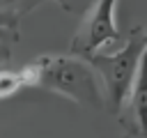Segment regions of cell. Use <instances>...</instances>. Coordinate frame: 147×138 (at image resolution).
<instances>
[{
	"label": "cell",
	"instance_id": "6da1fadb",
	"mask_svg": "<svg viewBox=\"0 0 147 138\" xmlns=\"http://www.w3.org/2000/svg\"><path fill=\"white\" fill-rule=\"evenodd\" d=\"M32 64L34 87L62 94L85 108H103L106 90L99 71L83 55H39Z\"/></svg>",
	"mask_w": 147,
	"mask_h": 138
},
{
	"label": "cell",
	"instance_id": "7a4b0ae2",
	"mask_svg": "<svg viewBox=\"0 0 147 138\" xmlns=\"http://www.w3.org/2000/svg\"><path fill=\"white\" fill-rule=\"evenodd\" d=\"M145 44H147V30H142L138 25V28L131 30L129 39L115 53H101L99 51V53L87 57L101 76V83H103V90H106V106L115 115L129 101Z\"/></svg>",
	"mask_w": 147,
	"mask_h": 138
},
{
	"label": "cell",
	"instance_id": "3957f363",
	"mask_svg": "<svg viewBox=\"0 0 147 138\" xmlns=\"http://www.w3.org/2000/svg\"><path fill=\"white\" fill-rule=\"evenodd\" d=\"M115 7L117 0H96L94 7L87 12L83 18L74 41H71V53L90 57L99 51H103L108 44L119 41V28L115 21Z\"/></svg>",
	"mask_w": 147,
	"mask_h": 138
},
{
	"label": "cell",
	"instance_id": "277c9868",
	"mask_svg": "<svg viewBox=\"0 0 147 138\" xmlns=\"http://www.w3.org/2000/svg\"><path fill=\"white\" fill-rule=\"evenodd\" d=\"M126 103L133 113L138 131L147 136V44H145V51H142V57L138 64V74H136V80H133V87H131Z\"/></svg>",
	"mask_w": 147,
	"mask_h": 138
},
{
	"label": "cell",
	"instance_id": "5b68a950",
	"mask_svg": "<svg viewBox=\"0 0 147 138\" xmlns=\"http://www.w3.org/2000/svg\"><path fill=\"white\" fill-rule=\"evenodd\" d=\"M21 87H34V71L30 64L21 71H0V99L11 97Z\"/></svg>",
	"mask_w": 147,
	"mask_h": 138
},
{
	"label": "cell",
	"instance_id": "8992f818",
	"mask_svg": "<svg viewBox=\"0 0 147 138\" xmlns=\"http://www.w3.org/2000/svg\"><path fill=\"white\" fill-rule=\"evenodd\" d=\"M39 0H0V18H11L14 23L18 21V16L28 9H32V5H37ZM2 25V21H0ZM5 28V25H2Z\"/></svg>",
	"mask_w": 147,
	"mask_h": 138
},
{
	"label": "cell",
	"instance_id": "52a82bcc",
	"mask_svg": "<svg viewBox=\"0 0 147 138\" xmlns=\"http://www.w3.org/2000/svg\"><path fill=\"white\" fill-rule=\"evenodd\" d=\"M9 55H11L9 46H7L5 41H0V62H7V60H9Z\"/></svg>",
	"mask_w": 147,
	"mask_h": 138
},
{
	"label": "cell",
	"instance_id": "ba28073f",
	"mask_svg": "<svg viewBox=\"0 0 147 138\" xmlns=\"http://www.w3.org/2000/svg\"><path fill=\"white\" fill-rule=\"evenodd\" d=\"M9 37H16V30H11V28H2V25H0V41H7Z\"/></svg>",
	"mask_w": 147,
	"mask_h": 138
},
{
	"label": "cell",
	"instance_id": "9c48e42d",
	"mask_svg": "<svg viewBox=\"0 0 147 138\" xmlns=\"http://www.w3.org/2000/svg\"><path fill=\"white\" fill-rule=\"evenodd\" d=\"M124 138H133V136H124Z\"/></svg>",
	"mask_w": 147,
	"mask_h": 138
}]
</instances>
